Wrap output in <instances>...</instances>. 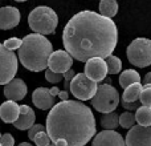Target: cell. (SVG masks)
Instances as JSON below:
<instances>
[{
    "label": "cell",
    "mask_w": 151,
    "mask_h": 146,
    "mask_svg": "<svg viewBox=\"0 0 151 146\" xmlns=\"http://www.w3.org/2000/svg\"><path fill=\"white\" fill-rule=\"evenodd\" d=\"M1 136H3V134H0V138H1Z\"/></svg>",
    "instance_id": "obj_38"
},
{
    "label": "cell",
    "mask_w": 151,
    "mask_h": 146,
    "mask_svg": "<svg viewBox=\"0 0 151 146\" xmlns=\"http://www.w3.org/2000/svg\"><path fill=\"white\" fill-rule=\"evenodd\" d=\"M72 65H73V57L66 51H55L48 61V69L61 74L70 71Z\"/></svg>",
    "instance_id": "obj_10"
},
{
    "label": "cell",
    "mask_w": 151,
    "mask_h": 146,
    "mask_svg": "<svg viewBox=\"0 0 151 146\" xmlns=\"http://www.w3.org/2000/svg\"><path fill=\"white\" fill-rule=\"evenodd\" d=\"M118 12L117 0H101L99 1V13L105 17H114Z\"/></svg>",
    "instance_id": "obj_20"
},
{
    "label": "cell",
    "mask_w": 151,
    "mask_h": 146,
    "mask_svg": "<svg viewBox=\"0 0 151 146\" xmlns=\"http://www.w3.org/2000/svg\"><path fill=\"white\" fill-rule=\"evenodd\" d=\"M35 144L37 146H49L52 144V139H50L49 134H48V132H41V133H39L36 137H35Z\"/></svg>",
    "instance_id": "obj_25"
},
{
    "label": "cell",
    "mask_w": 151,
    "mask_h": 146,
    "mask_svg": "<svg viewBox=\"0 0 151 146\" xmlns=\"http://www.w3.org/2000/svg\"><path fill=\"white\" fill-rule=\"evenodd\" d=\"M142 89H143V85L141 82H137V84H133L130 85L129 88L125 89L122 94V98L123 101H127V102H137L139 101L141 98V93H142Z\"/></svg>",
    "instance_id": "obj_19"
},
{
    "label": "cell",
    "mask_w": 151,
    "mask_h": 146,
    "mask_svg": "<svg viewBox=\"0 0 151 146\" xmlns=\"http://www.w3.org/2000/svg\"><path fill=\"white\" fill-rule=\"evenodd\" d=\"M17 146H32L29 142H21V144H19Z\"/></svg>",
    "instance_id": "obj_35"
},
{
    "label": "cell",
    "mask_w": 151,
    "mask_h": 146,
    "mask_svg": "<svg viewBox=\"0 0 151 146\" xmlns=\"http://www.w3.org/2000/svg\"><path fill=\"white\" fill-rule=\"evenodd\" d=\"M0 146H1V144H0Z\"/></svg>",
    "instance_id": "obj_39"
},
{
    "label": "cell",
    "mask_w": 151,
    "mask_h": 146,
    "mask_svg": "<svg viewBox=\"0 0 151 146\" xmlns=\"http://www.w3.org/2000/svg\"><path fill=\"white\" fill-rule=\"evenodd\" d=\"M61 90L57 86L48 89V88H37L32 93V101H33L35 106L39 108L41 110H48L52 109L55 106V97L60 96Z\"/></svg>",
    "instance_id": "obj_9"
},
{
    "label": "cell",
    "mask_w": 151,
    "mask_h": 146,
    "mask_svg": "<svg viewBox=\"0 0 151 146\" xmlns=\"http://www.w3.org/2000/svg\"><path fill=\"white\" fill-rule=\"evenodd\" d=\"M143 85H151V72H149L143 77Z\"/></svg>",
    "instance_id": "obj_33"
},
{
    "label": "cell",
    "mask_w": 151,
    "mask_h": 146,
    "mask_svg": "<svg viewBox=\"0 0 151 146\" xmlns=\"http://www.w3.org/2000/svg\"><path fill=\"white\" fill-rule=\"evenodd\" d=\"M65 51L78 61L111 56L118 43V29L109 17L94 11H81L66 23L63 32Z\"/></svg>",
    "instance_id": "obj_1"
},
{
    "label": "cell",
    "mask_w": 151,
    "mask_h": 146,
    "mask_svg": "<svg viewBox=\"0 0 151 146\" xmlns=\"http://www.w3.org/2000/svg\"><path fill=\"white\" fill-rule=\"evenodd\" d=\"M49 146H57V145H56V144H55V142H52V144H50Z\"/></svg>",
    "instance_id": "obj_36"
},
{
    "label": "cell",
    "mask_w": 151,
    "mask_h": 146,
    "mask_svg": "<svg viewBox=\"0 0 151 146\" xmlns=\"http://www.w3.org/2000/svg\"><path fill=\"white\" fill-rule=\"evenodd\" d=\"M93 146H126V139L115 130H102L94 137Z\"/></svg>",
    "instance_id": "obj_13"
},
{
    "label": "cell",
    "mask_w": 151,
    "mask_h": 146,
    "mask_svg": "<svg viewBox=\"0 0 151 146\" xmlns=\"http://www.w3.org/2000/svg\"><path fill=\"white\" fill-rule=\"evenodd\" d=\"M83 73L96 82L104 81L105 77L109 74L106 60L102 57H93L90 60H88L85 64V72Z\"/></svg>",
    "instance_id": "obj_12"
},
{
    "label": "cell",
    "mask_w": 151,
    "mask_h": 146,
    "mask_svg": "<svg viewBox=\"0 0 151 146\" xmlns=\"http://www.w3.org/2000/svg\"><path fill=\"white\" fill-rule=\"evenodd\" d=\"M15 1H27V0H15Z\"/></svg>",
    "instance_id": "obj_37"
},
{
    "label": "cell",
    "mask_w": 151,
    "mask_h": 146,
    "mask_svg": "<svg viewBox=\"0 0 151 146\" xmlns=\"http://www.w3.org/2000/svg\"><path fill=\"white\" fill-rule=\"evenodd\" d=\"M20 12L16 7H1L0 8V29L7 31L12 29L20 23Z\"/></svg>",
    "instance_id": "obj_14"
},
{
    "label": "cell",
    "mask_w": 151,
    "mask_h": 146,
    "mask_svg": "<svg viewBox=\"0 0 151 146\" xmlns=\"http://www.w3.org/2000/svg\"><path fill=\"white\" fill-rule=\"evenodd\" d=\"M17 72V56L0 44V85H7L15 78Z\"/></svg>",
    "instance_id": "obj_8"
},
{
    "label": "cell",
    "mask_w": 151,
    "mask_h": 146,
    "mask_svg": "<svg viewBox=\"0 0 151 146\" xmlns=\"http://www.w3.org/2000/svg\"><path fill=\"white\" fill-rule=\"evenodd\" d=\"M135 114H133L131 112H125L119 116V125L125 129H131L133 126H135Z\"/></svg>",
    "instance_id": "obj_24"
},
{
    "label": "cell",
    "mask_w": 151,
    "mask_h": 146,
    "mask_svg": "<svg viewBox=\"0 0 151 146\" xmlns=\"http://www.w3.org/2000/svg\"><path fill=\"white\" fill-rule=\"evenodd\" d=\"M135 118L138 125L141 126H151V106H145L142 105L135 112Z\"/></svg>",
    "instance_id": "obj_22"
},
{
    "label": "cell",
    "mask_w": 151,
    "mask_h": 146,
    "mask_svg": "<svg viewBox=\"0 0 151 146\" xmlns=\"http://www.w3.org/2000/svg\"><path fill=\"white\" fill-rule=\"evenodd\" d=\"M126 146H151V126H133L126 136Z\"/></svg>",
    "instance_id": "obj_11"
},
{
    "label": "cell",
    "mask_w": 151,
    "mask_h": 146,
    "mask_svg": "<svg viewBox=\"0 0 151 146\" xmlns=\"http://www.w3.org/2000/svg\"><path fill=\"white\" fill-rule=\"evenodd\" d=\"M29 28L35 33L40 35H50L56 31L58 24L57 13L47 5L36 7L28 16Z\"/></svg>",
    "instance_id": "obj_4"
},
{
    "label": "cell",
    "mask_w": 151,
    "mask_h": 146,
    "mask_svg": "<svg viewBox=\"0 0 151 146\" xmlns=\"http://www.w3.org/2000/svg\"><path fill=\"white\" fill-rule=\"evenodd\" d=\"M121 105L123 106V109H127V112H131V110H138L139 108L142 106V102L141 101L127 102V101H123V100H121Z\"/></svg>",
    "instance_id": "obj_30"
},
{
    "label": "cell",
    "mask_w": 151,
    "mask_h": 146,
    "mask_svg": "<svg viewBox=\"0 0 151 146\" xmlns=\"http://www.w3.org/2000/svg\"><path fill=\"white\" fill-rule=\"evenodd\" d=\"M107 64V72L109 74H117V73L121 72L122 69V61L117 57V56H109V57L105 59Z\"/></svg>",
    "instance_id": "obj_23"
},
{
    "label": "cell",
    "mask_w": 151,
    "mask_h": 146,
    "mask_svg": "<svg viewBox=\"0 0 151 146\" xmlns=\"http://www.w3.org/2000/svg\"><path fill=\"white\" fill-rule=\"evenodd\" d=\"M4 47L9 51H15V49H20V47L23 45V40L17 39V37H11V39H7L4 43Z\"/></svg>",
    "instance_id": "obj_27"
},
{
    "label": "cell",
    "mask_w": 151,
    "mask_h": 146,
    "mask_svg": "<svg viewBox=\"0 0 151 146\" xmlns=\"http://www.w3.org/2000/svg\"><path fill=\"white\" fill-rule=\"evenodd\" d=\"M47 132L57 146H85L96 134V118L81 101H60L47 116Z\"/></svg>",
    "instance_id": "obj_2"
},
{
    "label": "cell",
    "mask_w": 151,
    "mask_h": 146,
    "mask_svg": "<svg viewBox=\"0 0 151 146\" xmlns=\"http://www.w3.org/2000/svg\"><path fill=\"white\" fill-rule=\"evenodd\" d=\"M20 117V105L15 101H5L0 105V118L5 124H13Z\"/></svg>",
    "instance_id": "obj_16"
},
{
    "label": "cell",
    "mask_w": 151,
    "mask_h": 146,
    "mask_svg": "<svg viewBox=\"0 0 151 146\" xmlns=\"http://www.w3.org/2000/svg\"><path fill=\"white\" fill-rule=\"evenodd\" d=\"M0 144H1V146H13L15 145V138L9 133H5L0 138Z\"/></svg>",
    "instance_id": "obj_31"
},
{
    "label": "cell",
    "mask_w": 151,
    "mask_h": 146,
    "mask_svg": "<svg viewBox=\"0 0 151 146\" xmlns=\"http://www.w3.org/2000/svg\"><path fill=\"white\" fill-rule=\"evenodd\" d=\"M130 64L138 68H146L151 65V40L138 37L133 40L126 51Z\"/></svg>",
    "instance_id": "obj_6"
},
{
    "label": "cell",
    "mask_w": 151,
    "mask_h": 146,
    "mask_svg": "<svg viewBox=\"0 0 151 146\" xmlns=\"http://www.w3.org/2000/svg\"><path fill=\"white\" fill-rule=\"evenodd\" d=\"M4 96L9 101H20L27 96V85L21 78H13L11 82L4 85Z\"/></svg>",
    "instance_id": "obj_15"
},
{
    "label": "cell",
    "mask_w": 151,
    "mask_h": 146,
    "mask_svg": "<svg viewBox=\"0 0 151 146\" xmlns=\"http://www.w3.org/2000/svg\"><path fill=\"white\" fill-rule=\"evenodd\" d=\"M29 110H31V108H29L28 105H20V114H25Z\"/></svg>",
    "instance_id": "obj_34"
},
{
    "label": "cell",
    "mask_w": 151,
    "mask_h": 146,
    "mask_svg": "<svg viewBox=\"0 0 151 146\" xmlns=\"http://www.w3.org/2000/svg\"><path fill=\"white\" fill-rule=\"evenodd\" d=\"M35 120H36V116H35L33 110L31 109L25 114H20V117L13 122V126L19 130H28L35 125Z\"/></svg>",
    "instance_id": "obj_17"
},
{
    "label": "cell",
    "mask_w": 151,
    "mask_h": 146,
    "mask_svg": "<svg viewBox=\"0 0 151 146\" xmlns=\"http://www.w3.org/2000/svg\"><path fill=\"white\" fill-rule=\"evenodd\" d=\"M139 101L145 106H151V85H143Z\"/></svg>",
    "instance_id": "obj_26"
},
{
    "label": "cell",
    "mask_w": 151,
    "mask_h": 146,
    "mask_svg": "<svg viewBox=\"0 0 151 146\" xmlns=\"http://www.w3.org/2000/svg\"><path fill=\"white\" fill-rule=\"evenodd\" d=\"M98 90V85L96 81L90 80L85 73H78L70 82V92L72 94L78 98L80 101H88L96 96Z\"/></svg>",
    "instance_id": "obj_7"
},
{
    "label": "cell",
    "mask_w": 151,
    "mask_h": 146,
    "mask_svg": "<svg viewBox=\"0 0 151 146\" xmlns=\"http://www.w3.org/2000/svg\"><path fill=\"white\" fill-rule=\"evenodd\" d=\"M44 130H47V126H42V125H40V124H36V125H33V126H32V128L28 130V137H29V139H31V141H33L35 137H36L39 133L44 132Z\"/></svg>",
    "instance_id": "obj_29"
},
{
    "label": "cell",
    "mask_w": 151,
    "mask_h": 146,
    "mask_svg": "<svg viewBox=\"0 0 151 146\" xmlns=\"http://www.w3.org/2000/svg\"><path fill=\"white\" fill-rule=\"evenodd\" d=\"M119 104V93L110 84H101L98 85L96 96L91 98V105L99 113L114 112Z\"/></svg>",
    "instance_id": "obj_5"
},
{
    "label": "cell",
    "mask_w": 151,
    "mask_h": 146,
    "mask_svg": "<svg viewBox=\"0 0 151 146\" xmlns=\"http://www.w3.org/2000/svg\"><path fill=\"white\" fill-rule=\"evenodd\" d=\"M45 78H47V81H49L50 84H57L64 78V74H61V73H55L50 71V69H47V71H45Z\"/></svg>",
    "instance_id": "obj_28"
},
{
    "label": "cell",
    "mask_w": 151,
    "mask_h": 146,
    "mask_svg": "<svg viewBox=\"0 0 151 146\" xmlns=\"http://www.w3.org/2000/svg\"><path fill=\"white\" fill-rule=\"evenodd\" d=\"M137 82H141V76L134 69H126L125 72H122L119 74V85L123 89L129 88L130 85L137 84Z\"/></svg>",
    "instance_id": "obj_18"
},
{
    "label": "cell",
    "mask_w": 151,
    "mask_h": 146,
    "mask_svg": "<svg viewBox=\"0 0 151 146\" xmlns=\"http://www.w3.org/2000/svg\"><path fill=\"white\" fill-rule=\"evenodd\" d=\"M52 53L53 45L44 35L32 33L23 39L17 56L24 68L32 72H41L48 66Z\"/></svg>",
    "instance_id": "obj_3"
},
{
    "label": "cell",
    "mask_w": 151,
    "mask_h": 146,
    "mask_svg": "<svg viewBox=\"0 0 151 146\" xmlns=\"http://www.w3.org/2000/svg\"><path fill=\"white\" fill-rule=\"evenodd\" d=\"M76 73L73 69H70V71H68L66 73H64V80H65V89L66 90H70V82L74 78Z\"/></svg>",
    "instance_id": "obj_32"
},
{
    "label": "cell",
    "mask_w": 151,
    "mask_h": 146,
    "mask_svg": "<svg viewBox=\"0 0 151 146\" xmlns=\"http://www.w3.org/2000/svg\"><path fill=\"white\" fill-rule=\"evenodd\" d=\"M101 125L105 130H115L119 125V116L115 112L105 113L101 118Z\"/></svg>",
    "instance_id": "obj_21"
}]
</instances>
